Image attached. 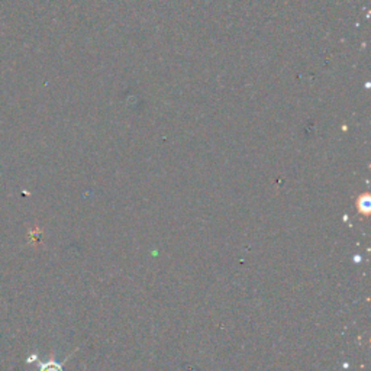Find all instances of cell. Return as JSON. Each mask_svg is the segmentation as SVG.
Returning a JSON list of instances; mask_svg holds the SVG:
<instances>
[{"mask_svg": "<svg viewBox=\"0 0 371 371\" xmlns=\"http://www.w3.org/2000/svg\"><path fill=\"white\" fill-rule=\"evenodd\" d=\"M39 371H64V370L60 363L50 360L47 363H39Z\"/></svg>", "mask_w": 371, "mask_h": 371, "instance_id": "6da1fadb", "label": "cell"}]
</instances>
